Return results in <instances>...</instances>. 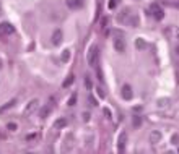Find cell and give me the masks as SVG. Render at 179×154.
<instances>
[{"instance_id":"cell-1","label":"cell","mask_w":179,"mask_h":154,"mask_svg":"<svg viewBox=\"0 0 179 154\" xmlns=\"http://www.w3.org/2000/svg\"><path fill=\"white\" fill-rule=\"evenodd\" d=\"M86 60H88V64L93 68H98V60H100V49H98V45H91L88 49V52H86Z\"/></svg>"},{"instance_id":"cell-2","label":"cell","mask_w":179,"mask_h":154,"mask_svg":"<svg viewBox=\"0 0 179 154\" xmlns=\"http://www.w3.org/2000/svg\"><path fill=\"white\" fill-rule=\"evenodd\" d=\"M15 33V28L10 25V23H0V36L5 37V36H11V34Z\"/></svg>"},{"instance_id":"cell-3","label":"cell","mask_w":179,"mask_h":154,"mask_svg":"<svg viewBox=\"0 0 179 154\" xmlns=\"http://www.w3.org/2000/svg\"><path fill=\"white\" fill-rule=\"evenodd\" d=\"M38 107H39V101L38 99H31L26 104V107H25V115H31V114H34L38 110Z\"/></svg>"},{"instance_id":"cell-4","label":"cell","mask_w":179,"mask_h":154,"mask_svg":"<svg viewBox=\"0 0 179 154\" xmlns=\"http://www.w3.org/2000/svg\"><path fill=\"white\" fill-rule=\"evenodd\" d=\"M152 15L155 16V20H157V21H161L165 18V11L161 10L158 5H152Z\"/></svg>"},{"instance_id":"cell-5","label":"cell","mask_w":179,"mask_h":154,"mask_svg":"<svg viewBox=\"0 0 179 154\" xmlns=\"http://www.w3.org/2000/svg\"><path fill=\"white\" fill-rule=\"evenodd\" d=\"M125 141H127V135L122 132V133L119 135V138H117V152H119V154H122V152H124Z\"/></svg>"},{"instance_id":"cell-6","label":"cell","mask_w":179,"mask_h":154,"mask_svg":"<svg viewBox=\"0 0 179 154\" xmlns=\"http://www.w3.org/2000/svg\"><path fill=\"white\" fill-rule=\"evenodd\" d=\"M114 49H116L117 52H124V50H125V41L120 36L114 37Z\"/></svg>"},{"instance_id":"cell-7","label":"cell","mask_w":179,"mask_h":154,"mask_svg":"<svg viewBox=\"0 0 179 154\" xmlns=\"http://www.w3.org/2000/svg\"><path fill=\"white\" fill-rule=\"evenodd\" d=\"M83 5V0H67L68 8H80Z\"/></svg>"},{"instance_id":"cell-8","label":"cell","mask_w":179,"mask_h":154,"mask_svg":"<svg viewBox=\"0 0 179 154\" xmlns=\"http://www.w3.org/2000/svg\"><path fill=\"white\" fill-rule=\"evenodd\" d=\"M62 42V33L60 31H54V34H52V44L54 45H59Z\"/></svg>"},{"instance_id":"cell-9","label":"cell","mask_w":179,"mask_h":154,"mask_svg":"<svg viewBox=\"0 0 179 154\" xmlns=\"http://www.w3.org/2000/svg\"><path fill=\"white\" fill-rule=\"evenodd\" d=\"M132 89H130V86H124L122 88V98L124 99H132Z\"/></svg>"},{"instance_id":"cell-10","label":"cell","mask_w":179,"mask_h":154,"mask_svg":"<svg viewBox=\"0 0 179 154\" xmlns=\"http://www.w3.org/2000/svg\"><path fill=\"white\" fill-rule=\"evenodd\" d=\"M67 125V118H59L55 123H54V128H57V130H60V128H63Z\"/></svg>"},{"instance_id":"cell-11","label":"cell","mask_w":179,"mask_h":154,"mask_svg":"<svg viewBox=\"0 0 179 154\" xmlns=\"http://www.w3.org/2000/svg\"><path fill=\"white\" fill-rule=\"evenodd\" d=\"M150 140H152V143H158V141L161 140V133L160 132H152V135H150Z\"/></svg>"},{"instance_id":"cell-12","label":"cell","mask_w":179,"mask_h":154,"mask_svg":"<svg viewBox=\"0 0 179 154\" xmlns=\"http://www.w3.org/2000/svg\"><path fill=\"white\" fill-rule=\"evenodd\" d=\"M49 112H51V107H49V106H47V107H43L41 112H39V115H41L43 118H46V117L49 115Z\"/></svg>"},{"instance_id":"cell-13","label":"cell","mask_w":179,"mask_h":154,"mask_svg":"<svg viewBox=\"0 0 179 154\" xmlns=\"http://www.w3.org/2000/svg\"><path fill=\"white\" fill-rule=\"evenodd\" d=\"M72 83H73V75H70V76H68V78L65 79V81H63V84H62V86H63V88H68Z\"/></svg>"},{"instance_id":"cell-14","label":"cell","mask_w":179,"mask_h":154,"mask_svg":"<svg viewBox=\"0 0 179 154\" xmlns=\"http://www.w3.org/2000/svg\"><path fill=\"white\" fill-rule=\"evenodd\" d=\"M142 125V120H140V117L138 115H134V127L137 128V127H140Z\"/></svg>"},{"instance_id":"cell-15","label":"cell","mask_w":179,"mask_h":154,"mask_svg":"<svg viewBox=\"0 0 179 154\" xmlns=\"http://www.w3.org/2000/svg\"><path fill=\"white\" fill-rule=\"evenodd\" d=\"M8 130L15 132V130H16V123H8Z\"/></svg>"},{"instance_id":"cell-16","label":"cell","mask_w":179,"mask_h":154,"mask_svg":"<svg viewBox=\"0 0 179 154\" xmlns=\"http://www.w3.org/2000/svg\"><path fill=\"white\" fill-rule=\"evenodd\" d=\"M117 5V0H111V2H109V8H114Z\"/></svg>"},{"instance_id":"cell-17","label":"cell","mask_w":179,"mask_h":154,"mask_svg":"<svg viewBox=\"0 0 179 154\" xmlns=\"http://www.w3.org/2000/svg\"><path fill=\"white\" fill-rule=\"evenodd\" d=\"M85 84H86V88H88V89L91 88V81H90V79H88V78H86V79H85Z\"/></svg>"},{"instance_id":"cell-18","label":"cell","mask_w":179,"mask_h":154,"mask_svg":"<svg viewBox=\"0 0 179 154\" xmlns=\"http://www.w3.org/2000/svg\"><path fill=\"white\" fill-rule=\"evenodd\" d=\"M75 99H77V98H75V96H72V98H70V102H68V104L73 106V104H75Z\"/></svg>"},{"instance_id":"cell-19","label":"cell","mask_w":179,"mask_h":154,"mask_svg":"<svg viewBox=\"0 0 179 154\" xmlns=\"http://www.w3.org/2000/svg\"><path fill=\"white\" fill-rule=\"evenodd\" d=\"M106 23H108V18H103V20H101V25H103V26H106Z\"/></svg>"},{"instance_id":"cell-20","label":"cell","mask_w":179,"mask_h":154,"mask_svg":"<svg viewBox=\"0 0 179 154\" xmlns=\"http://www.w3.org/2000/svg\"><path fill=\"white\" fill-rule=\"evenodd\" d=\"M25 154H34V152H25Z\"/></svg>"}]
</instances>
